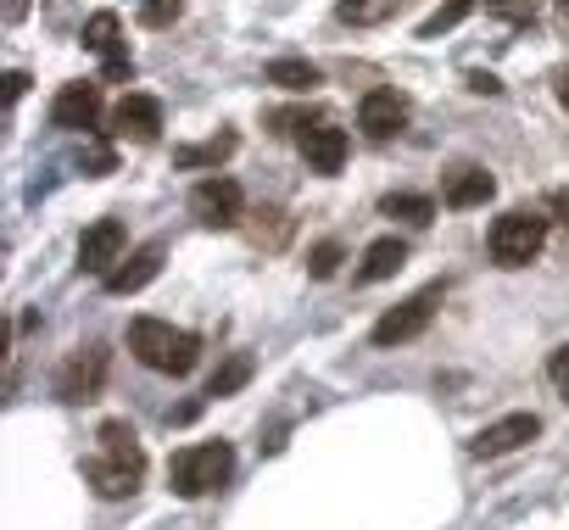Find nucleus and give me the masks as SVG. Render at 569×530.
<instances>
[{
	"mask_svg": "<svg viewBox=\"0 0 569 530\" xmlns=\"http://www.w3.org/2000/svg\"><path fill=\"white\" fill-rule=\"evenodd\" d=\"M84 480H90L96 497H107V502L140 491V480H146V447H140V436H134L129 419H107V424L96 430V452H90V463H84Z\"/></svg>",
	"mask_w": 569,
	"mask_h": 530,
	"instance_id": "f257e3e1",
	"label": "nucleus"
},
{
	"mask_svg": "<svg viewBox=\"0 0 569 530\" xmlns=\"http://www.w3.org/2000/svg\"><path fill=\"white\" fill-rule=\"evenodd\" d=\"M129 352L146 363V369H157V374H190L196 363H201V336L196 330H173V324H162V319H134L129 324Z\"/></svg>",
	"mask_w": 569,
	"mask_h": 530,
	"instance_id": "f03ea898",
	"label": "nucleus"
},
{
	"mask_svg": "<svg viewBox=\"0 0 569 530\" xmlns=\"http://www.w3.org/2000/svg\"><path fill=\"white\" fill-rule=\"evenodd\" d=\"M229 474H234V447L229 441H196V447H179L173 452V463H168V486H173V497H207V491H218V486H229Z\"/></svg>",
	"mask_w": 569,
	"mask_h": 530,
	"instance_id": "7ed1b4c3",
	"label": "nucleus"
},
{
	"mask_svg": "<svg viewBox=\"0 0 569 530\" xmlns=\"http://www.w3.org/2000/svg\"><path fill=\"white\" fill-rule=\"evenodd\" d=\"M486 246H491L497 269H525V262H536L541 246H547V218L513 207V212H502V218L491 223V240H486Z\"/></svg>",
	"mask_w": 569,
	"mask_h": 530,
	"instance_id": "20e7f679",
	"label": "nucleus"
},
{
	"mask_svg": "<svg viewBox=\"0 0 569 530\" xmlns=\"http://www.w3.org/2000/svg\"><path fill=\"white\" fill-rule=\"evenodd\" d=\"M436 308H441V286H425L419 297H408V302L386 308V313L375 319V347H402V341L425 336V330H430V319H436Z\"/></svg>",
	"mask_w": 569,
	"mask_h": 530,
	"instance_id": "39448f33",
	"label": "nucleus"
},
{
	"mask_svg": "<svg viewBox=\"0 0 569 530\" xmlns=\"http://www.w3.org/2000/svg\"><path fill=\"white\" fill-rule=\"evenodd\" d=\"M190 212H196L207 229H240V223H246V196H240L234 179L207 173V179L190 190Z\"/></svg>",
	"mask_w": 569,
	"mask_h": 530,
	"instance_id": "423d86ee",
	"label": "nucleus"
},
{
	"mask_svg": "<svg viewBox=\"0 0 569 530\" xmlns=\"http://www.w3.org/2000/svg\"><path fill=\"white\" fill-rule=\"evenodd\" d=\"M107 369H112V352L107 347H79L62 363V374H57V397L62 402H96L101 386H107Z\"/></svg>",
	"mask_w": 569,
	"mask_h": 530,
	"instance_id": "0eeeda50",
	"label": "nucleus"
},
{
	"mask_svg": "<svg viewBox=\"0 0 569 530\" xmlns=\"http://www.w3.org/2000/svg\"><path fill=\"white\" fill-rule=\"evenodd\" d=\"M84 51L101 57V73H107L112 84H123V79L134 73V62H129V51H123V23H118V12H96V18L84 23Z\"/></svg>",
	"mask_w": 569,
	"mask_h": 530,
	"instance_id": "6e6552de",
	"label": "nucleus"
},
{
	"mask_svg": "<svg viewBox=\"0 0 569 530\" xmlns=\"http://www.w3.org/2000/svg\"><path fill=\"white\" fill-rule=\"evenodd\" d=\"M118 262H123V223H118V218H96V223L79 234V269L107 280Z\"/></svg>",
	"mask_w": 569,
	"mask_h": 530,
	"instance_id": "1a4fd4ad",
	"label": "nucleus"
},
{
	"mask_svg": "<svg viewBox=\"0 0 569 530\" xmlns=\"http://www.w3.org/2000/svg\"><path fill=\"white\" fill-rule=\"evenodd\" d=\"M51 123L57 129H73V134H90L101 123V84H62L57 101H51Z\"/></svg>",
	"mask_w": 569,
	"mask_h": 530,
	"instance_id": "9d476101",
	"label": "nucleus"
},
{
	"mask_svg": "<svg viewBox=\"0 0 569 530\" xmlns=\"http://www.w3.org/2000/svg\"><path fill=\"white\" fill-rule=\"evenodd\" d=\"M536 436H541V419H536V413H508V419L486 424V430L469 441V452H475V458H508V452H519V447L536 441Z\"/></svg>",
	"mask_w": 569,
	"mask_h": 530,
	"instance_id": "9b49d317",
	"label": "nucleus"
},
{
	"mask_svg": "<svg viewBox=\"0 0 569 530\" xmlns=\"http://www.w3.org/2000/svg\"><path fill=\"white\" fill-rule=\"evenodd\" d=\"M358 129H363L369 140L402 134V129H408V101H402L397 90H369V96L358 101Z\"/></svg>",
	"mask_w": 569,
	"mask_h": 530,
	"instance_id": "f8f14e48",
	"label": "nucleus"
},
{
	"mask_svg": "<svg viewBox=\"0 0 569 530\" xmlns=\"http://www.w3.org/2000/svg\"><path fill=\"white\" fill-rule=\"evenodd\" d=\"M162 257H168V251H162V240H151V246L129 251V257L118 262V269H112V274H107L101 286H107L112 297H134V291H146V286H151V280L162 274Z\"/></svg>",
	"mask_w": 569,
	"mask_h": 530,
	"instance_id": "ddd939ff",
	"label": "nucleus"
},
{
	"mask_svg": "<svg viewBox=\"0 0 569 530\" xmlns=\"http://www.w3.org/2000/svg\"><path fill=\"white\" fill-rule=\"evenodd\" d=\"M112 134H123V140H157L162 134V101L157 96H123L118 107H112Z\"/></svg>",
	"mask_w": 569,
	"mask_h": 530,
	"instance_id": "4468645a",
	"label": "nucleus"
},
{
	"mask_svg": "<svg viewBox=\"0 0 569 530\" xmlns=\"http://www.w3.org/2000/svg\"><path fill=\"white\" fill-rule=\"evenodd\" d=\"M347 151H352V140H347V129H336V123H313V129L302 134V157H308V168L325 173V179L347 168Z\"/></svg>",
	"mask_w": 569,
	"mask_h": 530,
	"instance_id": "2eb2a0df",
	"label": "nucleus"
},
{
	"mask_svg": "<svg viewBox=\"0 0 569 530\" xmlns=\"http://www.w3.org/2000/svg\"><path fill=\"white\" fill-rule=\"evenodd\" d=\"M262 79H268V84H279V90H291V96H308V90H319V84H325L319 62H308V57H273V62L262 68Z\"/></svg>",
	"mask_w": 569,
	"mask_h": 530,
	"instance_id": "dca6fc26",
	"label": "nucleus"
},
{
	"mask_svg": "<svg viewBox=\"0 0 569 530\" xmlns=\"http://www.w3.org/2000/svg\"><path fill=\"white\" fill-rule=\"evenodd\" d=\"M491 196H497V179H491L486 168H458V173L447 179V207H452V212L486 207Z\"/></svg>",
	"mask_w": 569,
	"mask_h": 530,
	"instance_id": "f3484780",
	"label": "nucleus"
},
{
	"mask_svg": "<svg viewBox=\"0 0 569 530\" xmlns=\"http://www.w3.org/2000/svg\"><path fill=\"white\" fill-rule=\"evenodd\" d=\"M402 262H408V246H402L397 234L375 240V246L363 251V262H358V286H380V280H391Z\"/></svg>",
	"mask_w": 569,
	"mask_h": 530,
	"instance_id": "a211bd4d",
	"label": "nucleus"
},
{
	"mask_svg": "<svg viewBox=\"0 0 569 530\" xmlns=\"http://www.w3.org/2000/svg\"><path fill=\"white\" fill-rule=\"evenodd\" d=\"M234 151H240V134L223 129V134H212V140L179 146V151H173V168H218V162H229Z\"/></svg>",
	"mask_w": 569,
	"mask_h": 530,
	"instance_id": "6ab92c4d",
	"label": "nucleus"
},
{
	"mask_svg": "<svg viewBox=\"0 0 569 530\" xmlns=\"http://www.w3.org/2000/svg\"><path fill=\"white\" fill-rule=\"evenodd\" d=\"M402 7H408V0H341L336 18H341L347 29H380V23H391Z\"/></svg>",
	"mask_w": 569,
	"mask_h": 530,
	"instance_id": "aec40b11",
	"label": "nucleus"
},
{
	"mask_svg": "<svg viewBox=\"0 0 569 530\" xmlns=\"http://www.w3.org/2000/svg\"><path fill=\"white\" fill-rule=\"evenodd\" d=\"M246 234H251V246H262V251H279L284 240H291V218H284L279 207H262V212H246V223H240Z\"/></svg>",
	"mask_w": 569,
	"mask_h": 530,
	"instance_id": "412c9836",
	"label": "nucleus"
},
{
	"mask_svg": "<svg viewBox=\"0 0 569 530\" xmlns=\"http://www.w3.org/2000/svg\"><path fill=\"white\" fill-rule=\"evenodd\" d=\"M257 374V363H251V352H229L218 369H212V380H207V397H234L246 380Z\"/></svg>",
	"mask_w": 569,
	"mask_h": 530,
	"instance_id": "4be33fe9",
	"label": "nucleus"
},
{
	"mask_svg": "<svg viewBox=\"0 0 569 530\" xmlns=\"http://www.w3.org/2000/svg\"><path fill=\"white\" fill-rule=\"evenodd\" d=\"M380 212H386V218H402V223H419V229H425V223L436 218V201H430V196H413V190H391V196L380 201Z\"/></svg>",
	"mask_w": 569,
	"mask_h": 530,
	"instance_id": "5701e85b",
	"label": "nucleus"
},
{
	"mask_svg": "<svg viewBox=\"0 0 569 530\" xmlns=\"http://www.w3.org/2000/svg\"><path fill=\"white\" fill-rule=\"evenodd\" d=\"M480 7V0H447V7H436L430 18H425V29H419V40H441V34H452L469 12Z\"/></svg>",
	"mask_w": 569,
	"mask_h": 530,
	"instance_id": "b1692460",
	"label": "nucleus"
},
{
	"mask_svg": "<svg viewBox=\"0 0 569 530\" xmlns=\"http://www.w3.org/2000/svg\"><path fill=\"white\" fill-rule=\"evenodd\" d=\"M79 162H84V173H90V179H107V173L118 168V151H112V140H107V134H90Z\"/></svg>",
	"mask_w": 569,
	"mask_h": 530,
	"instance_id": "393cba45",
	"label": "nucleus"
},
{
	"mask_svg": "<svg viewBox=\"0 0 569 530\" xmlns=\"http://www.w3.org/2000/svg\"><path fill=\"white\" fill-rule=\"evenodd\" d=\"M341 257H347L341 240H319V246L308 251V274H313V280H330V274L341 269Z\"/></svg>",
	"mask_w": 569,
	"mask_h": 530,
	"instance_id": "a878e982",
	"label": "nucleus"
},
{
	"mask_svg": "<svg viewBox=\"0 0 569 530\" xmlns=\"http://www.w3.org/2000/svg\"><path fill=\"white\" fill-rule=\"evenodd\" d=\"M480 7H486L491 18H502V23H513V29H525V23H536V0H480Z\"/></svg>",
	"mask_w": 569,
	"mask_h": 530,
	"instance_id": "bb28decb",
	"label": "nucleus"
},
{
	"mask_svg": "<svg viewBox=\"0 0 569 530\" xmlns=\"http://www.w3.org/2000/svg\"><path fill=\"white\" fill-rule=\"evenodd\" d=\"M179 12H184V0H140V23L146 29H173Z\"/></svg>",
	"mask_w": 569,
	"mask_h": 530,
	"instance_id": "cd10ccee",
	"label": "nucleus"
},
{
	"mask_svg": "<svg viewBox=\"0 0 569 530\" xmlns=\"http://www.w3.org/2000/svg\"><path fill=\"white\" fill-rule=\"evenodd\" d=\"M547 380L569 397V341H563V347H552V358H547Z\"/></svg>",
	"mask_w": 569,
	"mask_h": 530,
	"instance_id": "c85d7f7f",
	"label": "nucleus"
},
{
	"mask_svg": "<svg viewBox=\"0 0 569 530\" xmlns=\"http://www.w3.org/2000/svg\"><path fill=\"white\" fill-rule=\"evenodd\" d=\"M23 90H29V73H23V68H12V73H7V107H18V96H23Z\"/></svg>",
	"mask_w": 569,
	"mask_h": 530,
	"instance_id": "c756f323",
	"label": "nucleus"
},
{
	"mask_svg": "<svg viewBox=\"0 0 569 530\" xmlns=\"http://www.w3.org/2000/svg\"><path fill=\"white\" fill-rule=\"evenodd\" d=\"M469 90H475V96H497L502 84H497V73H469Z\"/></svg>",
	"mask_w": 569,
	"mask_h": 530,
	"instance_id": "7c9ffc66",
	"label": "nucleus"
},
{
	"mask_svg": "<svg viewBox=\"0 0 569 530\" xmlns=\"http://www.w3.org/2000/svg\"><path fill=\"white\" fill-rule=\"evenodd\" d=\"M23 12H29V0H7V23H23Z\"/></svg>",
	"mask_w": 569,
	"mask_h": 530,
	"instance_id": "2f4dec72",
	"label": "nucleus"
},
{
	"mask_svg": "<svg viewBox=\"0 0 569 530\" xmlns=\"http://www.w3.org/2000/svg\"><path fill=\"white\" fill-rule=\"evenodd\" d=\"M558 101H563V112H569V68L558 73Z\"/></svg>",
	"mask_w": 569,
	"mask_h": 530,
	"instance_id": "473e14b6",
	"label": "nucleus"
},
{
	"mask_svg": "<svg viewBox=\"0 0 569 530\" xmlns=\"http://www.w3.org/2000/svg\"><path fill=\"white\" fill-rule=\"evenodd\" d=\"M558 29H569V0H558Z\"/></svg>",
	"mask_w": 569,
	"mask_h": 530,
	"instance_id": "72a5a7b5",
	"label": "nucleus"
}]
</instances>
